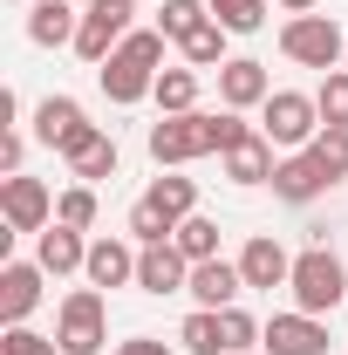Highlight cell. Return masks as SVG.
I'll return each instance as SVG.
<instances>
[{
	"mask_svg": "<svg viewBox=\"0 0 348 355\" xmlns=\"http://www.w3.org/2000/svg\"><path fill=\"white\" fill-rule=\"evenodd\" d=\"M218 157H225V178H232V184H273V164H280L266 130H246L232 150H218Z\"/></svg>",
	"mask_w": 348,
	"mask_h": 355,
	"instance_id": "cell-16",
	"label": "cell"
},
{
	"mask_svg": "<svg viewBox=\"0 0 348 355\" xmlns=\"http://www.w3.org/2000/svg\"><path fill=\"white\" fill-rule=\"evenodd\" d=\"M260 116H266V137H273L280 150H307V144L321 137V103L301 96V89H273L260 103Z\"/></svg>",
	"mask_w": 348,
	"mask_h": 355,
	"instance_id": "cell-5",
	"label": "cell"
},
{
	"mask_svg": "<svg viewBox=\"0 0 348 355\" xmlns=\"http://www.w3.org/2000/svg\"><path fill=\"white\" fill-rule=\"evenodd\" d=\"M0 219H7L14 239H21V232H48V225H55V198H48V184H42V178H28V171L0 178Z\"/></svg>",
	"mask_w": 348,
	"mask_h": 355,
	"instance_id": "cell-7",
	"label": "cell"
},
{
	"mask_svg": "<svg viewBox=\"0 0 348 355\" xmlns=\"http://www.w3.org/2000/svg\"><path fill=\"white\" fill-rule=\"evenodd\" d=\"M260 349L266 355H328V321L321 314H273L266 321V335H260Z\"/></svg>",
	"mask_w": 348,
	"mask_h": 355,
	"instance_id": "cell-9",
	"label": "cell"
},
{
	"mask_svg": "<svg viewBox=\"0 0 348 355\" xmlns=\"http://www.w3.org/2000/svg\"><path fill=\"white\" fill-rule=\"evenodd\" d=\"M89 130H96V123L82 116V103H76V96H42V103H35V137H42L48 150H62V157H69Z\"/></svg>",
	"mask_w": 348,
	"mask_h": 355,
	"instance_id": "cell-8",
	"label": "cell"
},
{
	"mask_svg": "<svg viewBox=\"0 0 348 355\" xmlns=\"http://www.w3.org/2000/svg\"><path fill=\"white\" fill-rule=\"evenodd\" d=\"M218 335H225V355H246V349H260L266 321H253L246 308H218Z\"/></svg>",
	"mask_w": 348,
	"mask_h": 355,
	"instance_id": "cell-28",
	"label": "cell"
},
{
	"mask_svg": "<svg viewBox=\"0 0 348 355\" xmlns=\"http://www.w3.org/2000/svg\"><path fill=\"white\" fill-rule=\"evenodd\" d=\"M150 96H157V110H164V116H184V110H198V69H164Z\"/></svg>",
	"mask_w": 348,
	"mask_h": 355,
	"instance_id": "cell-22",
	"label": "cell"
},
{
	"mask_svg": "<svg viewBox=\"0 0 348 355\" xmlns=\"http://www.w3.org/2000/svg\"><path fill=\"white\" fill-rule=\"evenodd\" d=\"M0 355H62V342H55V335H35V328L21 321V328L0 335Z\"/></svg>",
	"mask_w": 348,
	"mask_h": 355,
	"instance_id": "cell-33",
	"label": "cell"
},
{
	"mask_svg": "<svg viewBox=\"0 0 348 355\" xmlns=\"http://www.w3.org/2000/svg\"><path fill=\"white\" fill-rule=\"evenodd\" d=\"M239 273H246V287H287L294 280V260H287V246L280 239H246V253H239Z\"/></svg>",
	"mask_w": 348,
	"mask_h": 355,
	"instance_id": "cell-18",
	"label": "cell"
},
{
	"mask_svg": "<svg viewBox=\"0 0 348 355\" xmlns=\"http://www.w3.org/2000/svg\"><path fill=\"white\" fill-rule=\"evenodd\" d=\"M116 355H171L157 335H130V342H116Z\"/></svg>",
	"mask_w": 348,
	"mask_h": 355,
	"instance_id": "cell-35",
	"label": "cell"
},
{
	"mask_svg": "<svg viewBox=\"0 0 348 355\" xmlns=\"http://www.w3.org/2000/svg\"><path fill=\"white\" fill-rule=\"evenodd\" d=\"M212 7V21L225 28V35H253V28H266V0H205Z\"/></svg>",
	"mask_w": 348,
	"mask_h": 355,
	"instance_id": "cell-27",
	"label": "cell"
},
{
	"mask_svg": "<svg viewBox=\"0 0 348 355\" xmlns=\"http://www.w3.org/2000/svg\"><path fill=\"white\" fill-rule=\"evenodd\" d=\"M280 55L328 76V69H342V28H335L328 14H287V28H280Z\"/></svg>",
	"mask_w": 348,
	"mask_h": 355,
	"instance_id": "cell-4",
	"label": "cell"
},
{
	"mask_svg": "<svg viewBox=\"0 0 348 355\" xmlns=\"http://www.w3.org/2000/svg\"><path fill=\"white\" fill-rule=\"evenodd\" d=\"M42 260H7L0 266V321H7V328H21V321H28V314L42 308Z\"/></svg>",
	"mask_w": 348,
	"mask_h": 355,
	"instance_id": "cell-10",
	"label": "cell"
},
{
	"mask_svg": "<svg viewBox=\"0 0 348 355\" xmlns=\"http://www.w3.org/2000/svg\"><path fill=\"white\" fill-rule=\"evenodd\" d=\"M184 294H191L198 308H212V314H218V308H232V301L246 294V273H239V260H198Z\"/></svg>",
	"mask_w": 348,
	"mask_h": 355,
	"instance_id": "cell-13",
	"label": "cell"
},
{
	"mask_svg": "<svg viewBox=\"0 0 348 355\" xmlns=\"http://www.w3.org/2000/svg\"><path fill=\"white\" fill-rule=\"evenodd\" d=\"M177 253L198 266V260H218V219H205V212H191V219L177 225Z\"/></svg>",
	"mask_w": 348,
	"mask_h": 355,
	"instance_id": "cell-26",
	"label": "cell"
},
{
	"mask_svg": "<svg viewBox=\"0 0 348 355\" xmlns=\"http://www.w3.org/2000/svg\"><path fill=\"white\" fill-rule=\"evenodd\" d=\"M55 219L76 225V232H89V225H96V184H69V191L55 198Z\"/></svg>",
	"mask_w": 348,
	"mask_h": 355,
	"instance_id": "cell-30",
	"label": "cell"
},
{
	"mask_svg": "<svg viewBox=\"0 0 348 355\" xmlns=\"http://www.w3.org/2000/svg\"><path fill=\"white\" fill-rule=\"evenodd\" d=\"M184 69H225V62H232V55H225V28H218V21H205V28H198V35H184Z\"/></svg>",
	"mask_w": 348,
	"mask_h": 355,
	"instance_id": "cell-24",
	"label": "cell"
},
{
	"mask_svg": "<svg viewBox=\"0 0 348 355\" xmlns=\"http://www.w3.org/2000/svg\"><path fill=\"white\" fill-rule=\"evenodd\" d=\"M307 157L328 171V184H342V178H348V130H342V123H321V137L307 144Z\"/></svg>",
	"mask_w": 348,
	"mask_h": 355,
	"instance_id": "cell-23",
	"label": "cell"
},
{
	"mask_svg": "<svg viewBox=\"0 0 348 355\" xmlns=\"http://www.w3.org/2000/svg\"><path fill=\"white\" fill-rule=\"evenodd\" d=\"M328 191V171L307 157V150H287L280 164H273V198H287V205H314Z\"/></svg>",
	"mask_w": 348,
	"mask_h": 355,
	"instance_id": "cell-15",
	"label": "cell"
},
{
	"mask_svg": "<svg viewBox=\"0 0 348 355\" xmlns=\"http://www.w3.org/2000/svg\"><path fill=\"white\" fill-rule=\"evenodd\" d=\"M55 342H62V355H96L103 342H110L103 287H76V294L62 301V314H55Z\"/></svg>",
	"mask_w": 348,
	"mask_h": 355,
	"instance_id": "cell-3",
	"label": "cell"
},
{
	"mask_svg": "<svg viewBox=\"0 0 348 355\" xmlns=\"http://www.w3.org/2000/svg\"><path fill=\"white\" fill-rule=\"evenodd\" d=\"M177 342H184L191 355H225V335H218V314H212V308L191 314V321L177 328Z\"/></svg>",
	"mask_w": 348,
	"mask_h": 355,
	"instance_id": "cell-29",
	"label": "cell"
},
{
	"mask_svg": "<svg viewBox=\"0 0 348 355\" xmlns=\"http://www.w3.org/2000/svg\"><path fill=\"white\" fill-rule=\"evenodd\" d=\"M130 7L137 0H89L82 28H76V55H82L89 69H103L116 48L130 42Z\"/></svg>",
	"mask_w": 348,
	"mask_h": 355,
	"instance_id": "cell-6",
	"label": "cell"
},
{
	"mask_svg": "<svg viewBox=\"0 0 348 355\" xmlns=\"http://www.w3.org/2000/svg\"><path fill=\"white\" fill-rule=\"evenodd\" d=\"M266 96H273V83H266V62H253V55H232V62L218 69V103H225V110H260Z\"/></svg>",
	"mask_w": 348,
	"mask_h": 355,
	"instance_id": "cell-12",
	"label": "cell"
},
{
	"mask_svg": "<svg viewBox=\"0 0 348 355\" xmlns=\"http://www.w3.org/2000/svg\"><path fill=\"white\" fill-rule=\"evenodd\" d=\"M294 301H301V314H335L348 301V266L328 253V246H307L301 260H294Z\"/></svg>",
	"mask_w": 348,
	"mask_h": 355,
	"instance_id": "cell-2",
	"label": "cell"
},
{
	"mask_svg": "<svg viewBox=\"0 0 348 355\" xmlns=\"http://www.w3.org/2000/svg\"><path fill=\"white\" fill-rule=\"evenodd\" d=\"M137 253H143V246H130V239H89L82 280L89 287H130L137 280Z\"/></svg>",
	"mask_w": 348,
	"mask_h": 355,
	"instance_id": "cell-14",
	"label": "cell"
},
{
	"mask_svg": "<svg viewBox=\"0 0 348 355\" xmlns=\"http://www.w3.org/2000/svg\"><path fill=\"white\" fill-rule=\"evenodd\" d=\"M21 157H28V137H21V130H0V171L14 178V171H21Z\"/></svg>",
	"mask_w": 348,
	"mask_h": 355,
	"instance_id": "cell-34",
	"label": "cell"
},
{
	"mask_svg": "<svg viewBox=\"0 0 348 355\" xmlns=\"http://www.w3.org/2000/svg\"><path fill=\"white\" fill-rule=\"evenodd\" d=\"M35 260H42V273H55V280H62V273H82L89 266V239L82 232H76V225H48V232H35Z\"/></svg>",
	"mask_w": 348,
	"mask_h": 355,
	"instance_id": "cell-17",
	"label": "cell"
},
{
	"mask_svg": "<svg viewBox=\"0 0 348 355\" xmlns=\"http://www.w3.org/2000/svg\"><path fill=\"white\" fill-rule=\"evenodd\" d=\"M76 28H82V14H69V0H35L28 7V42L35 48H76Z\"/></svg>",
	"mask_w": 348,
	"mask_h": 355,
	"instance_id": "cell-19",
	"label": "cell"
},
{
	"mask_svg": "<svg viewBox=\"0 0 348 355\" xmlns=\"http://www.w3.org/2000/svg\"><path fill=\"white\" fill-rule=\"evenodd\" d=\"M130 239H137V246H157V239H177V225L164 219L150 198H137V205H130Z\"/></svg>",
	"mask_w": 348,
	"mask_h": 355,
	"instance_id": "cell-31",
	"label": "cell"
},
{
	"mask_svg": "<svg viewBox=\"0 0 348 355\" xmlns=\"http://www.w3.org/2000/svg\"><path fill=\"white\" fill-rule=\"evenodd\" d=\"M205 21H212V7H205V0H164L157 35H164V42H184V35H198Z\"/></svg>",
	"mask_w": 348,
	"mask_h": 355,
	"instance_id": "cell-25",
	"label": "cell"
},
{
	"mask_svg": "<svg viewBox=\"0 0 348 355\" xmlns=\"http://www.w3.org/2000/svg\"><path fill=\"white\" fill-rule=\"evenodd\" d=\"M69 171H76V184H103V178H116V137L89 130L76 150H69Z\"/></svg>",
	"mask_w": 348,
	"mask_h": 355,
	"instance_id": "cell-20",
	"label": "cell"
},
{
	"mask_svg": "<svg viewBox=\"0 0 348 355\" xmlns=\"http://www.w3.org/2000/svg\"><path fill=\"white\" fill-rule=\"evenodd\" d=\"M143 198H150V205H157V212H164L171 225H184L191 212H198V184H191V178H157Z\"/></svg>",
	"mask_w": 348,
	"mask_h": 355,
	"instance_id": "cell-21",
	"label": "cell"
},
{
	"mask_svg": "<svg viewBox=\"0 0 348 355\" xmlns=\"http://www.w3.org/2000/svg\"><path fill=\"white\" fill-rule=\"evenodd\" d=\"M280 7H287V14H314L321 0H280Z\"/></svg>",
	"mask_w": 348,
	"mask_h": 355,
	"instance_id": "cell-36",
	"label": "cell"
},
{
	"mask_svg": "<svg viewBox=\"0 0 348 355\" xmlns=\"http://www.w3.org/2000/svg\"><path fill=\"white\" fill-rule=\"evenodd\" d=\"M137 287L143 294H184L191 287V260L177 253V239H157L137 253Z\"/></svg>",
	"mask_w": 348,
	"mask_h": 355,
	"instance_id": "cell-11",
	"label": "cell"
},
{
	"mask_svg": "<svg viewBox=\"0 0 348 355\" xmlns=\"http://www.w3.org/2000/svg\"><path fill=\"white\" fill-rule=\"evenodd\" d=\"M314 103H321V123H342L348 130V69H328L321 89H314Z\"/></svg>",
	"mask_w": 348,
	"mask_h": 355,
	"instance_id": "cell-32",
	"label": "cell"
},
{
	"mask_svg": "<svg viewBox=\"0 0 348 355\" xmlns=\"http://www.w3.org/2000/svg\"><path fill=\"white\" fill-rule=\"evenodd\" d=\"M157 76H164V35H157V28H130V42L96 69L103 96H110V103H123V110L143 103V96L157 89Z\"/></svg>",
	"mask_w": 348,
	"mask_h": 355,
	"instance_id": "cell-1",
	"label": "cell"
}]
</instances>
